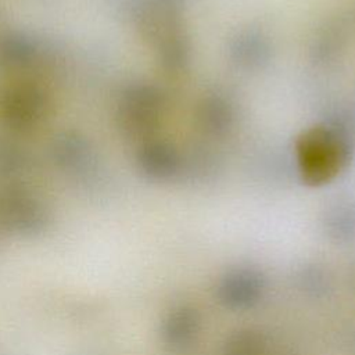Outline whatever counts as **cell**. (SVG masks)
<instances>
[{
    "label": "cell",
    "mask_w": 355,
    "mask_h": 355,
    "mask_svg": "<svg viewBox=\"0 0 355 355\" xmlns=\"http://www.w3.org/2000/svg\"><path fill=\"white\" fill-rule=\"evenodd\" d=\"M295 148L300 173L311 186L331 180L348 157V146L343 133L329 126L308 129L298 137Z\"/></svg>",
    "instance_id": "6da1fadb"
},
{
    "label": "cell",
    "mask_w": 355,
    "mask_h": 355,
    "mask_svg": "<svg viewBox=\"0 0 355 355\" xmlns=\"http://www.w3.org/2000/svg\"><path fill=\"white\" fill-rule=\"evenodd\" d=\"M262 291L261 277L247 269L229 273L219 287L220 300L232 308H245L252 305Z\"/></svg>",
    "instance_id": "7a4b0ae2"
},
{
    "label": "cell",
    "mask_w": 355,
    "mask_h": 355,
    "mask_svg": "<svg viewBox=\"0 0 355 355\" xmlns=\"http://www.w3.org/2000/svg\"><path fill=\"white\" fill-rule=\"evenodd\" d=\"M198 327V318L193 309H178L166 324V336L171 343L184 344L187 343Z\"/></svg>",
    "instance_id": "3957f363"
},
{
    "label": "cell",
    "mask_w": 355,
    "mask_h": 355,
    "mask_svg": "<svg viewBox=\"0 0 355 355\" xmlns=\"http://www.w3.org/2000/svg\"><path fill=\"white\" fill-rule=\"evenodd\" d=\"M263 343L254 331H239L233 334L226 345L225 355H262Z\"/></svg>",
    "instance_id": "277c9868"
}]
</instances>
